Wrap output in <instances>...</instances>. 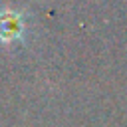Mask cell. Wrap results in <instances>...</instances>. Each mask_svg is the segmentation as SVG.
<instances>
[{"mask_svg":"<svg viewBox=\"0 0 127 127\" xmlns=\"http://www.w3.org/2000/svg\"><path fill=\"white\" fill-rule=\"evenodd\" d=\"M26 30L24 12L4 8L0 10V44H14L20 42Z\"/></svg>","mask_w":127,"mask_h":127,"instance_id":"1","label":"cell"}]
</instances>
